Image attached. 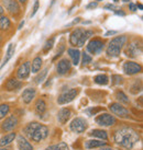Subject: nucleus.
<instances>
[{
	"mask_svg": "<svg viewBox=\"0 0 143 150\" xmlns=\"http://www.w3.org/2000/svg\"><path fill=\"white\" fill-rule=\"evenodd\" d=\"M93 35H94V31H92V30H84L83 33H82V35H80L79 41H78V43H77V46L83 47V46L86 44V42H87Z\"/></svg>",
	"mask_w": 143,
	"mask_h": 150,
	"instance_id": "obj_25",
	"label": "nucleus"
},
{
	"mask_svg": "<svg viewBox=\"0 0 143 150\" xmlns=\"http://www.w3.org/2000/svg\"><path fill=\"white\" fill-rule=\"evenodd\" d=\"M38 125H39L38 122H31V123H29V124L23 128V134H24L26 137L30 138L31 135H32V133H33V130L35 129V127Z\"/></svg>",
	"mask_w": 143,
	"mask_h": 150,
	"instance_id": "obj_29",
	"label": "nucleus"
},
{
	"mask_svg": "<svg viewBox=\"0 0 143 150\" xmlns=\"http://www.w3.org/2000/svg\"><path fill=\"white\" fill-rule=\"evenodd\" d=\"M127 36L121 35V36H116L109 42L107 48H106V54L109 58H117L121 54L122 48L124 47L127 43Z\"/></svg>",
	"mask_w": 143,
	"mask_h": 150,
	"instance_id": "obj_2",
	"label": "nucleus"
},
{
	"mask_svg": "<svg viewBox=\"0 0 143 150\" xmlns=\"http://www.w3.org/2000/svg\"><path fill=\"white\" fill-rule=\"evenodd\" d=\"M88 128V123L83 117H75L69 124V129L75 134L84 133Z\"/></svg>",
	"mask_w": 143,
	"mask_h": 150,
	"instance_id": "obj_5",
	"label": "nucleus"
},
{
	"mask_svg": "<svg viewBox=\"0 0 143 150\" xmlns=\"http://www.w3.org/2000/svg\"><path fill=\"white\" fill-rule=\"evenodd\" d=\"M17 145L19 150H33V146L23 135H20L17 137Z\"/></svg>",
	"mask_w": 143,
	"mask_h": 150,
	"instance_id": "obj_17",
	"label": "nucleus"
},
{
	"mask_svg": "<svg viewBox=\"0 0 143 150\" xmlns=\"http://www.w3.org/2000/svg\"><path fill=\"white\" fill-rule=\"evenodd\" d=\"M88 135L92 136V137L99 138V139L104 140V142L108 140V133L106 130H104V129H93V130L89 132Z\"/></svg>",
	"mask_w": 143,
	"mask_h": 150,
	"instance_id": "obj_22",
	"label": "nucleus"
},
{
	"mask_svg": "<svg viewBox=\"0 0 143 150\" xmlns=\"http://www.w3.org/2000/svg\"><path fill=\"white\" fill-rule=\"evenodd\" d=\"M104 8H105L106 10H114V11H116V10H117V7H116L114 4H106Z\"/></svg>",
	"mask_w": 143,
	"mask_h": 150,
	"instance_id": "obj_42",
	"label": "nucleus"
},
{
	"mask_svg": "<svg viewBox=\"0 0 143 150\" xmlns=\"http://www.w3.org/2000/svg\"><path fill=\"white\" fill-rule=\"evenodd\" d=\"M107 146V142L102 140H96V139H89L87 142H85V148L86 149H96V148H102Z\"/></svg>",
	"mask_w": 143,
	"mask_h": 150,
	"instance_id": "obj_19",
	"label": "nucleus"
},
{
	"mask_svg": "<svg viewBox=\"0 0 143 150\" xmlns=\"http://www.w3.org/2000/svg\"><path fill=\"white\" fill-rule=\"evenodd\" d=\"M26 1H28V0H19V2H20V4H26Z\"/></svg>",
	"mask_w": 143,
	"mask_h": 150,
	"instance_id": "obj_51",
	"label": "nucleus"
},
{
	"mask_svg": "<svg viewBox=\"0 0 143 150\" xmlns=\"http://www.w3.org/2000/svg\"><path fill=\"white\" fill-rule=\"evenodd\" d=\"M14 52H16V44L11 43V44L8 46V50H7L6 56H4V62H2L1 66H0V68H1V69H2V68H4V67L8 64V62L11 59V57H12L13 54H14Z\"/></svg>",
	"mask_w": 143,
	"mask_h": 150,
	"instance_id": "obj_23",
	"label": "nucleus"
},
{
	"mask_svg": "<svg viewBox=\"0 0 143 150\" xmlns=\"http://www.w3.org/2000/svg\"><path fill=\"white\" fill-rule=\"evenodd\" d=\"M49 127L46 125H43V124H40L39 123V125L35 127V129L33 130V133L31 135V137L30 139L32 140V142H40L44 140L45 138L49 136Z\"/></svg>",
	"mask_w": 143,
	"mask_h": 150,
	"instance_id": "obj_3",
	"label": "nucleus"
},
{
	"mask_svg": "<svg viewBox=\"0 0 143 150\" xmlns=\"http://www.w3.org/2000/svg\"><path fill=\"white\" fill-rule=\"evenodd\" d=\"M141 90H142V83H141V81H139V83H138V80H137L134 84H132V87H131V93L138 94L139 92H141Z\"/></svg>",
	"mask_w": 143,
	"mask_h": 150,
	"instance_id": "obj_36",
	"label": "nucleus"
},
{
	"mask_svg": "<svg viewBox=\"0 0 143 150\" xmlns=\"http://www.w3.org/2000/svg\"><path fill=\"white\" fill-rule=\"evenodd\" d=\"M64 52H65V45H64V44H62V45L59 46V50H57V52H56V55L54 56V58H53V60H56V59L59 58V57H61V56L63 55Z\"/></svg>",
	"mask_w": 143,
	"mask_h": 150,
	"instance_id": "obj_39",
	"label": "nucleus"
},
{
	"mask_svg": "<svg viewBox=\"0 0 143 150\" xmlns=\"http://www.w3.org/2000/svg\"><path fill=\"white\" fill-rule=\"evenodd\" d=\"M46 111V103L43 99H38L35 102V113L39 116H42Z\"/></svg>",
	"mask_w": 143,
	"mask_h": 150,
	"instance_id": "obj_26",
	"label": "nucleus"
},
{
	"mask_svg": "<svg viewBox=\"0 0 143 150\" xmlns=\"http://www.w3.org/2000/svg\"><path fill=\"white\" fill-rule=\"evenodd\" d=\"M35 96H36V90L34 88H26L24 91L22 92V101L25 104H29L32 102Z\"/></svg>",
	"mask_w": 143,
	"mask_h": 150,
	"instance_id": "obj_16",
	"label": "nucleus"
},
{
	"mask_svg": "<svg viewBox=\"0 0 143 150\" xmlns=\"http://www.w3.org/2000/svg\"><path fill=\"white\" fill-rule=\"evenodd\" d=\"M114 142L123 149L131 150L139 142L140 135L139 133L132 127L123 126L118 128L114 133Z\"/></svg>",
	"mask_w": 143,
	"mask_h": 150,
	"instance_id": "obj_1",
	"label": "nucleus"
},
{
	"mask_svg": "<svg viewBox=\"0 0 143 150\" xmlns=\"http://www.w3.org/2000/svg\"><path fill=\"white\" fill-rule=\"evenodd\" d=\"M105 50V42L99 38H92L87 44V52L93 55H99Z\"/></svg>",
	"mask_w": 143,
	"mask_h": 150,
	"instance_id": "obj_4",
	"label": "nucleus"
},
{
	"mask_svg": "<svg viewBox=\"0 0 143 150\" xmlns=\"http://www.w3.org/2000/svg\"><path fill=\"white\" fill-rule=\"evenodd\" d=\"M80 19H82V18H76L75 20L73 21V23H72V24H76V23H78V22H80Z\"/></svg>",
	"mask_w": 143,
	"mask_h": 150,
	"instance_id": "obj_47",
	"label": "nucleus"
},
{
	"mask_svg": "<svg viewBox=\"0 0 143 150\" xmlns=\"http://www.w3.org/2000/svg\"><path fill=\"white\" fill-rule=\"evenodd\" d=\"M137 8H139L140 10H142V4H137Z\"/></svg>",
	"mask_w": 143,
	"mask_h": 150,
	"instance_id": "obj_52",
	"label": "nucleus"
},
{
	"mask_svg": "<svg viewBox=\"0 0 143 150\" xmlns=\"http://www.w3.org/2000/svg\"><path fill=\"white\" fill-rule=\"evenodd\" d=\"M22 87V82L20 80L16 79V78H10V79L6 82L4 84V89L7 91H14V90H18Z\"/></svg>",
	"mask_w": 143,
	"mask_h": 150,
	"instance_id": "obj_18",
	"label": "nucleus"
},
{
	"mask_svg": "<svg viewBox=\"0 0 143 150\" xmlns=\"http://www.w3.org/2000/svg\"><path fill=\"white\" fill-rule=\"evenodd\" d=\"M10 113V105L0 104V120H2Z\"/></svg>",
	"mask_w": 143,
	"mask_h": 150,
	"instance_id": "obj_35",
	"label": "nucleus"
},
{
	"mask_svg": "<svg viewBox=\"0 0 143 150\" xmlns=\"http://www.w3.org/2000/svg\"><path fill=\"white\" fill-rule=\"evenodd\" d=\"M123 71L128 76L137 75V74H140L142 71V66L140 64L135 63V62L128 60V62L123 64Z\"/></svg>",
	"mask_w": 143,
	"mask_h": 150,
	"instance_id": "obj_11",
	"label": "nucleus"
},
{
	"mask_svg": "<svg viewBox=\"0 0 143 150\" xmlns=\"http://www.w3.org/2000/svg\"><path fill=\"white\" fill-rule=\"evenodd\" d=\"M94 81L96 82L97 84H100V86H106L109 82V78L107 75H97L95 78H94Z\"/></svg>",
	"mask_w": 143,
	"mask_h": 150,
	"instance_id": "obj_32",
	"label": "nucleus"
},
{
	"mask_svg": "<svg viewBox=\"0 0 143 150\" xmlns=\"http://www.w3.org/2000/svg\"><path fill=\"white\" fill-rule=\"evenodd\" d=\"M92 62H93V57L89 54H87V53L84 52L83 55H82V63H83V66H87V65H89Z\"/></svg>",
	"mask_w": 143,
	"mask_h": 150,
	"instance_id": "obj_37",
	"label": "nucleus"
},
{
	"mask_svg": "<svg viewBox=\"0 0 143 150\" xmlns=\"http://www.w3.org/2000/svg\"><path fill=\"white\" fill-rule=\"evenodd\" d=\"M114 2H119V1H120V0H114Z\"/></svg>",
	"mask_w": 143,
	"mask_h": 150,
	"instance_id": "obj_56",
	"label": "nucleus"
},
{
	"mask_svg": "<svg viewBox=\"0 0 143 150\" xmlns=\"http://www.w3.org/2000/svg\"><path fill=\"white\" fill-rule=\"evenodd\" d=\"M78 92H79L78 89H69L68 91H65L57 98V103L59 105L67 104V103L72 102L76 96H78Z\"/></svg>",
	"mask_w": 143,
	"mask_h": 150,
	"instance_id": "obj_9",
	"label": "nucleus"
},
{
	"mask_svg": "<svg viewBox=\"0 0 143 150\" xmlns=\"http://www.w3.org/2000/svg\"><path fill=\"white\" fill-rule=\"evenodd\" d=\"M45 150H68V146L66 142H57V144H54V145H51V146L46 147Z\"/></svg>",
	"mask_w": 143,
	"mask_h": 150,
	"instance_id": "obj_31",
	"label": "nucleus"
},
{
	"mask_svg": "<svg viewBox=\"0 0 143 150\" xmlns=\"http://www.w3.org/2000/svg\"><path fill=\"white\" fill-rule=\"evenodd\" d=\"M23 25H24V21H22L21 23H20V25H19V28H18V29H19V30L22 29V26H23Z\"/></svg>",
	"mask_w": 143,
	"mask_h": 150,
	"instance_id": "obj_50",
	"label": "nucleus"
},
{
	"mask_svg": "<svg viewBox=\"0 0 143 150\" xmlns=\"http://www.w3.org/2000/svg\"><path fill=\"white\" fill-rule=\"evenodd\" d=\"M11 26V21L7 16H0V30L1 31H7Z\"/></svg>",
	"mask_w": 143,
	"mask_h": 150,
	"instance_id": "obj_28",
	"label": "nucleus"
},
{
	"mask_svg": "<svg viewBox=\"0 0 143 150\" xmlns=\"http://www.w3.org/2000/svg\"><path fill=\"white\" fill-rule=\"evenodd\" d=\"M129 8H130V10H131V11H133V12L138 10V8H137V4H132V2H129Z\"/></svg>",
	"mask_w": 143,
	"mask_h": 150,
	"instance_id": "obj_44",
	"label": "nucleus"
},
{
	"mask_svg": "<svg viewBox=\"0 0 143 150\" xmlns=\"http://www.w3.org/2000/svg\"><path fill=\"white\" fill-rule=\"evenodd\" d=\"M95 122L99 126L102 127H110V126H114V124H117V118L111 115L109 113H102L99 114L98 116L95 118Z\"/></svg>",
	"mask_w": 143,
	"mask_h": 150,
	"instance_id": "obj_6",
	"label": "nucleus"
},
{
	"mask_svg": "<svg viewBox=\"0 0 143 150\" xmlns=\"http://www.w3.org/2000/svg\"><path fill=\"white\" fill-rule=\"evenodd\" d=\"M130 0H122V2H129Z\"/></svg>",
	"mask_w": 143,
	"mask_h": 150,
	"instance_id": "obj_55",
	"label": "nucleus"
},
{
	"mask_svg": "<svg viewBox=\"0 0 143 150\" xmlns=\"http://www.w3.org/2000/svg\"><path fill=\"white\" fill-rule=\"evenodd\" d=\"M67 54L72 59V64L77 66L80 63V52L77 48H67Z\"/></svg>",
	"mask_w": 143,
	"mask_h": 150,
	"instance_id": "obj_20",
	"label": "nucleus"
},
{
	"mask_svg": "<svg viewBox=\"0 0 143 150\" xmlns=\"http://www.w3.org/2000/svg\"><path fill=\"white\" fill-rule=\"evenodd\" d=\"M47 71H49V68H45V69H43V70L35 77V79H34L35 83L36 84L42 83L43 81H44V79H45V77L47 76Z\"/></svg>",
	"mask_w": 143,
	"mask_h": 150,
	"instance_id": "obj_34",
	"label": "nucleus"
},
{
	"mask_svg": "<svg viewBox=\"0 0 143 150\" xmlns=\"http://www.w3.org/2000/svg\"><path fill=\"white\" fill-rule=\"evenodd\" d=\"M96 1H97V2H98V1H100V0H96Z\"/></svg>",
	"mask_w": 143,
	"mask_h": 150,
	"instance_id": "obj_57",
	"label": "nucleus"
},
{
	"mask_svg": "<svg viewBox=\"0 0 143 150\" xmlns=\"http://www.w3.org/2000/svg\"><path fill=\"white\" fill-rule=\"evenodd\" d=\"M83 23H84V24H90L92 22H90V21H84Z\"/></svg>",
	"mask_w": 143,
	"mask_h": 150,
	"instance_id": "obj_54",
	"label": "nucleus"
},
{
	"mask_svg": "<svg viewBox=\"0 0 143 150\" xmlns=\"http://www.w3.org/2000/svg\"><path fill=\"white\" fill-rule=\"evenodd\" d=\"M83 31H84V29L77 28V29H75L73 32H72L71 35H69V43H71V45L77 46V43H78V41H79L80 35H82V33H83Z\"/></svg>",
	"mask_w": 143,
	"mask_h": 150,
	"instance_id": "obj_21",
	"label": "nucleus"
},
{
	"mask_svg": "<svg viewBox=\"0 0 143 150\" xmlns=\"http://www.w3.org/2000/svg\"><path fill=\"white\" fill-rule=\"evenodd\" d=\"M116 98H117V100L119 101V103H120V104H121V103H123V104H129V103H130L129 98H128V96H127L123 91H117L116 92Z\"/></svg>",
	"mask_w": 143,
	"mask_h": 150,
	"instance_id": "obj_30",
	"label": "nucleus"
},
{
	"mask_svg": "<svg viewBox=\"0 0 143 150\" xmlns=\"http://www.w3.org/2000/svg\"><path fill=\"white\" fill-rule=\"evenodd\" d=\"M109 111L112 114L117 115L120 118H129L130 117V113L129 110L123 106L122 104L118 103V102H114V103H110L109 104Z\"/></svg>",
	"mask_w": 143,
	"mask_h": 150,
	"instance_id": "obj_7",
	"label": "nucleus"
},
{
	"mask_svg": "<svg viewBox=\"0 0 143 150\" xmlns=\"http://www.w3.org/2000/svg\"><path fill=\"white\" fill-rule=\"evenodd\" d=\"M4 7L0 4V16H2L4 14Z\"/></svg>",
	"mask_w": 143,
	"mask_h": 150,
	"instance_id": "obj_48",
	"label": "nucleus"
},
{
	"mask_svg": "<svg viewBox=\"0 0 143 150\" xmlns=\"http://www.w3.org/2000/svg\"><path fill=\"white\" fill-rule=\"evenodd\" d=\"M17 138V134L16 133H9V134H6L4 136L0 138V147H6L10 145L11 142Z\"/></svg>",
	"mask_w": 143,
	"mask_h": 150,
	"instance_id": "obj_24",
	"label": "nucleus"
},
{
	"mask_svg": "<svg viewBox=\"0 0 143 150\" xmlns=\"http://www.w3.org/2000/svg\"><path fill=\"white\" fill-rule=\"evenodd\" d=\"M114 34H117V31H108V32H106L105 36H110V35H114Z\"/></svg>",
	"mask_w": 143,
	"mask_h": 150,
	"instance_id": "obj_46",
	"label": "nucleus"
},
{
	"mask_svg": "<svg viewBox=\"0 0 143 150\" xmlns=\"http://www.w3.org/2000/svg\"><path fill=\"white\" fill-rule=\"evenodd\" d=\"M114 13H116L117 16H121V17H124V16H126V13L123 12L121 9H117V10L114 11Z\"/></svg>",
	"mask_w": 143,
	"mask_h": 150,
	"instance_id": "obj_45",
	"label": "nucleus"
},
{
	"mask_svg": "<svg viewBox=\"0 0 143 150\" xmlns=\"http://www.w3.org/2000/svg\"><path fill=\"white\" fill-rule=\"evenodd\" d=\"M0 127H1V124H0Z\"/></svg>",
	"mask_w": 143,
	"mask_h": 150,
	"instance_id": "obj_58",
	"label": "nucleus"
},
{
	"mask_svg": "<svg viewBox=\"0 0 143 150\" xmlns=\"http://www.w3.org/2000/svg\"><path fill=\"white\" fill-rule=\"evenodd\" d=\"M31 72V63L30 62H25V63L21 64L20 67L17 70V77L20 80H25L28 79V77L30 76Z\"/></svg>",
	"mask_w": 143,
	"mask_h": 150,
	"instance_id": "obj_12",
	"label": "nucleus"
},
{
	"mask_svg": "<svg viewBox=\"0 0 143 150\" xmlns=\"http://www.w3.org/2000/svg\"><path fill=\"white\" fill-rule=\"evenodd\" d=\"M71 68H72L71 62H69L67 58H63L57 63V66H56V72H57V75H59V76H64L71 70Z\"/></svg>",
	"mask_w": 143,
	"mask_h": 150,
	"instance_id": "obj_13",
	"label": "nucleus"
},
{
	"mask_svg": "<svg viewBox=\"0 0 143 150\" xmlns=\"http://www.w3.org/2000/svg\"><path fill=\"white\" fill-rule=\"evenodd\" d=\"M19 124V120L16 115H10V116L6 117V120L2 122L1 124V129L4 133H9L12 132L13 129L16 128Z\"/></svg>",
	"mask_w": 143,
	"mask_h": 150,
	"instance_id": "obj_10",
	"label": "nucleus"
},
{
	"mask_svg": "<svg viewBox=\"0 0 143 150\" xmlns=\"http://www.w3.org/2000/svg\"><path fill=\"white\" fill-rule=\"evenodd\" d=\"M100 150H114V149L109 148V147H102V148H100Z\"/></svg>",
	"mask_w": 143,
	"mask_h": 150,
	"instance_id": "obj_49",
	"label": "nucleus"
},
{
	"mask_svg": "<svg viewBox=\"0 0 143 150\" xmlns=\"http://www.w3.org/2000/svg\"><path fill=\"white\" fill-rule=\"evenodd\" d=\"M39 7H40V2H39V0H35L34 6H33V10H32V12H31V18L34 17V16H35V13L38 12Z\"/></svg>",
	"mask_w": 143,
	"mask_h": 150,
	"instance_id": "obj_40",
	"label": "nucleus"
},
{
	"mask_svg": "<svg viewBox=\"0 0 143 150\" xmlns=\"http://www.w3.org/2000/svg\"><path fill=\"white\" fill-rule=\"evenodd\" d=\"M71 117H72V111L67 108H61L59 111V113H57V121H59L62 125L66 124V123L69 121Z\"/></svg>",
	"mask_w": 143,
	"mask_h": 150,
	"instance_id": "obj_15",
	"label": "nucleus"
},
{
	"mask_svg": "<svg viewBox=\"0 0 143 150\" xmlns=\"http://www.w3.org/2000/svg\"><path fill=\"white\" fill-rule=\"evenodd\" d=\"M0 150H11L10 148H7V147H4V148H1Z\"/></svg>",
	"mask_w": 143,
	"mask_h": 150,
	"instance_id": "obj_53",
	"label": "nucleus"
},
{
	"mask_svg": "<svg viewBox=\"0 0 143 150\" xmlns=\"http://www.w3.org/2000/svg\"><path fill=\"white\" fill-rule=\"evenodd\" d=\"M111 82L112 84H121L123 82V78L120 75H114L111 77Z\"/></svg>",
	"mask_w": 143,
	"mask_h": 150,
	"instance_id": "obj_38",
	"label": "nucleus"
},
{
	"mask_svg": "<svg viewBox=\"0 0 143 150\" xmlns=\"http://www.w3.org/2000/svg\"><path fill=\"white\" fill-rule=\"evenodd\" d=\"M98 6V2L97 1H93V2H90V4H88L87 6H86V9H88V10H90V9H95Z\"/></svg>",
	"mask_w": 143,
	"mask_h": 150,
	"instance_id": "obj_41",
	"label": "nucleus"
},
{
	"mask_svg": "<svg viewBox=\"0 0 143 150\" xmlns=\"http://www.w3.org/2000/svg\"><path fill=\"white\" fill-rule=\"evenodd\" d=\"M141 52H142V45H141V43H138L137 40L129 43V45H127L126 50H124L126 55L130 58L138 57L141 54Z\"/></svg>",
	"mask_w": 143,
	"mask_h": 150,
	"instance_id": "obj_8",
	"label": "nucleus"
},
{
	"mask_svg": "<svg viewBox=\"0 0 143 150\" xmlns=\"http://www.w3.org/2000/svg\"><path fill=\"white\" fill-rule=\"evenodd\" d=\"M43 60L40 56H36L35 58L32 60V64H31V71L33 74H38L39 71L41 70V67H42Z\"/></svg>",
	"mask_w": 143,
	"mask_h": 150,
	"instance_id": "obj_27",
	"label": "nucleus"
},
{
	"mask_svg": "<svg viewBox=\"0 0 143 150\" xmlns=\"http://www.w3.org/2000/svg\"><path fill=\"white\" fill-rule=\"evenodd\" d=\"M98 111H101V108H90V110H88L87 112L89 113V115H95Z\"/></svg>",
	"mask_w": 143,
	"mask_h": 150,
	"instance_id": "obj_43",
	"label": "nucleus"
},
{
	"mask_svg": "<svg viewBox=\"0 0 143 150\" xmlns=\"http://www.w3.org/2000/svg\"><path fill=\"white\" fill-rule=\"evenodd\" d=\"M4 4L10 14H18L20 12V4L17 0H4Z\"/></svg>",
	"mask_w": 143,
	"mask_h": 150,
	"instance_id": "obj_14",
	"label": "nucleus"
},
{
	"mask_svg": "<svg viewBox=\"0 0 143 150\" xmlns=\"http://www.w3.org/2000/svg\"><path fill=\"white\" fill-rule=\"evenodd\" d=\"M54 43H55V38H54V36H53V38H49L46 42H45L44 46H43V53H44V54L49 53V52L53 48Z\"/></svg>",
	"mask_w": 143,
	"mask_h": 150,
	"instance_id": "obj_33",
	"label": "nucleus"
}]
</instances>
